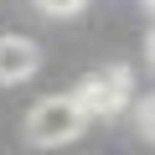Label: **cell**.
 <instances>
[{
    "label": "cell",
    "instance_id": "cell-4",
    "mask_svg": "<svg viewBox=\"0 0 155 155\" xmlns=\"http://www.w3.org/2000/svg\"><path fill=\"white\" fill-rule=\"evenodd\" d=\"M36 5H41L47 16H78V11L88 5V0H36Z\"/></svg>",
    "mask_w": 155,
    "mask_h": 155
},
{
    "label": "cell",
    "instance_id": "cell-3",
    "mask_svg": "<svg viewBox=\"0 0 155 155\" xmlns=\"http://www.w3.org/2000/svg\"><path fill=\"white\" fill-rule=\"evenodd\" d=\"M36 67H41L36 41H26V36H0V83H26V78H36Z\"/></svg>",
    "mask_w": 155,
    "mask_h": 155
},
{
    "label": "cell",
    "instance_id": "cell-1",
    "mask_svg": "<svg viewBox=\"0 0 155 155\" xmlns=\"http://www.w3.org/2000/svg\"><path fill=\"white\" fill-rule=\"evenodd\" d=\"M88 129V114L72 104V93H52L41 104H31L26 114V140L31 145H67Z\"/></svg>",
    "mask_w": 155,
    "mask_h": 155
},
{
    "label": "cell",
    "instance_id": "cell-6",
    "mask_svg": "<svg viewBox=\"0 0 155 155\" xmlns=\"http://www.w3.org/2000/svg\"><path fill=\"white\" fill-rule=\"evenodd\" d=\"M145 5H150V0H145Z\"/></svg>",
    "mask_w": 155,
    "mask_h": 155
},
{
    "label": "cell",
    "instance_id": "cell-2",
    "mask_svg": "<svg viewBox=\"0 0 155 155\" xmlns=\"http://www.w3.org/2000/svg\"><path fill=\"white\" fill-rule=\"evenodd\" d=\"M134 98V78H129V67H104V72H88L83 83H78V93H72V104L83 109L88 119H109V114H119L124 104Z\"/></svg>",
    "mask_w": 155,
    "mask_h": 155
},
{
    "label": "cell",
    "instance_id": "cell-5",
    "mask_svg": "<svg viewBox=\"0 0 155 155\" xmlns=\"http://www.w3.org/2000/svg\"><path fill=\"white\" fill-rule=\"evenodd\" d=\"M134 129H140V134H145V140H150V129H155V124H150V98H145V104H140V109H134Z\"/></svg>",
    "mask_w": 155,
    "mask_h": 155
}]
</instances>
